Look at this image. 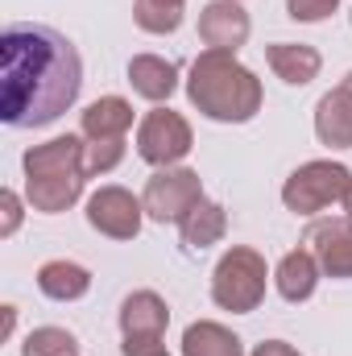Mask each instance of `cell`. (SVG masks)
Segmentation results:
<instances>
[{
	"label": "cell",
	"mask_w": 352,
	"mask_h": 356,
	"mask_svg": "<svg viewBox=\"0 0 352 356\" xmlns=\"http://www.w3.org/2000/svg\"><path fill=\"white\" fill-rule=\"evenodd\" d=\"M336 8H340V0H286V13H290V21H303V25L328 21Z\"/></svg>",
	"instance_id": "cell-24"
},
{
	"label": "cell",
	"mask_w": 352,
	"mask_h": 356,
	"mask_svg": "<svg viewBox=\"0 0 352 356\" xmlns=\"http://www.w3.org/2000/svg\"><path fill=\"white\" fill-rule=\"evenodd\" d=\"M83 175H67V178H25V203L42 216H58L71 211L83 195Z\"/></svg>",
	"instance_id": "cell-18"
},
{
	"label": "cell",
	"mask_w": 352,
	"mask_h": 356,
	"mask_svg": "<svg viewBox=\"0 0 352 356\" xmlns=\"http://www.w3.org/2000/svg\"><path fill=\"white\" fill-rule=\"evenodd\" d=\"M265 63L290 88H307L311 79H319V67H323L319 50L303 46V42H273V46H265Z\"/></svg>",
	"instance_id": "cell-13"
},
{
	"label": "cell",
	"mask_w": 352,
	"mask_h": 356,
	"mask_svg": "<svg viewBox=\"0 0 352 356\" xmlns=\"http://www.w3.org/2000/svg\"><path fill=\"white\" fill-rule=\"evenodd\" d=\"M249 33H253V21L241 8V0H211V4H203V13H199V42L207 50L237 54L249 42Z\"/></svg>",
	"instance_id": "cell-8"
},
{
	"label": "cell",
	"mask_w": 352,
	"mask_h": 356,
	"mask_svg": "<svg viewBox=\"0 0 352 356\" xmlns=\"http://www.w3.org/2000/svg\"><path fill=\"white\" fill-rule=\"evenodd\" d=\"M21 356H79V340L67 327H33L21 344Z\"/></svg>",
	"instance_id": "cell-22"
},
{
	"label": "cell",
	"mask_w": 352,
	"mask_h": 356,
	"mask_svg": "<svg viewBox=\"0 0 352 356\" xmlns=\"http://www.w3.org/2000/svg\"><path fill=\"white\" fill-rule=\"evenodd\" d=\"M129 83H133V91L141 99L162 104L178 88V67L166 63V58H158V54H133L129 58Z\"/></svg>",
	"instance_id": "cell-17"
},
{
	"label": "cell",
	"mask_w": 352,
	"mask_h": 356,
	"mask_svg": "<svg viewBox=\"0 0 352 356\" xmlns=\"http://www.w3.org/2000/svg\"><path fill=\"white\" fill-rule=\"evenodd\" d=\"M265 282H269V269H265L262 253L249 249V245H232L211 269V302L220 311L249 315V311L262 307Z\"/></svg>",
	"instance_id": "cell-3"
},
{
	"label": "cell",
	"mask_w": 352,
	"mask_h": 356,
	"mask_svg": "<svg viewBox=\"0 0 352 356\" xmlns=\"http://www.w3.org/2000/svg\"><path fill=\"white\" fill-rule=\"evenodd\" d=\"M145 203L125 186H99L88 199V224L108 241H137Z\"/></svg>",
	"instance_id": "cell-7"
},
{
	"label": "cell",
	"mask_w": 352,
	"mask_h": 356,
	"mask_svg": "<svg viewBox=\"0 0 352 356\" xmlns=\"http://www.w3.org/2000/svg\"><path fill=\"white\" fill-rule=\"evenodd\" d=\"M182 8H186V0H133V21H137V29L166 38L182 25Z\"/></svg>",
	"instance_id": "cell-21"
},
{
	"label": "cell",
	"mask_w": 352,
	"mask_h": 356,
	"mask_svg": "<svg viewBox=\"0 0 352 356\" xmlns=\"http://www.w3.org/2000/svg\"><path fill=\"white\" fill-rule=\"evenodd\" d=\"M17 327V307H4V336H13Z\"/></svg>",
	"instance_id": "cell-28"
},
{
	"label": "cell",
	"mask_w": 352,
	"mask_h": 356,
	"mask_svg": "<svg viewBox=\"0 0 352 356\" xmlns=\"http://www.w3.org/2000/svg\"><path fill=\"white\" fill-rule=\"evenodd\" d=\"M224 232H228V211H224L216 199H207V195L178 220V236H182V245H186L191 253H203V249L220 245Z\"/></svg>",
	"instance_id": "cell-14"
},
{
	"label": "cell",
	"mask_w": 352,
	"mask_h": 356,
	"mask_svg": "<svg viewBox=\"0 0 352 356\" xmlns=\"http://www.w3.org/2000/svg\"><path fill=\"white\" fill-rule=\"evenodd\" d=\"M25 178H67V175H83V141L79 137H54L46 145H29L21 158ZM88 178V175H83Z\"/></svg>",
	"instance_id": "cell-11"
},
{
	"label": "cell",
	"mask_w": 352,
	"mask_h": 356,
	"mask_svg": "<svg viewBox=\"0 0 352 356\" xmlns=\"http://www.w3.org/2000/svg\"><path fill=\"white\" fill-rule=\"evenodd\" d=\"M83 88V58L67 33L33 21L0 33V120L8 129H46Z\"/></svg>",
	"instance_id": "cell-1"
},
{
	"label": "cell",
	"mask_w": 352,
	"mask_h": 356,
	"mask_svg": "<svg viewBox=\"0 0 352 356\" xmlns=\"http://www.w3.org/2000/svg\"><path fill=\"white\" fill-rule=\"evenodd\" d=\"M195 145V133L186 124V116L175 112V108H154L145 112V120L137 124V158L166 170V166H178Z\"/></svg>",
	"instance_id": "cell-5"
},
{
	"label": "cell",
	"mask_w": 352,
	"mask_h": 356,
	"mask_svg": "<svg viewBox=\"0 0 352 356\" xmlns=\"http://www.w3.org/2000/svg\"><path fill=\"white\" fill-rule=\"evenodd\" d=\"M38 290L50 302H79L91 290V273L79 261L58 257V261H46V266L38 269Z\"/></svg>",
	"instance_id": "cell-19"
},
{
	"label": "cell",
	"mask_w": 352,
	"mask_h": 356,
	"mask_svg": "<svg viewBox=\"0 0 352 356\" xmlns=\"http://www.w3.org/2000/svg\"><path fill=\"white\" fill-rule=\"evenodd\" d=\"M125 162V137L120 141H88L83 145V175L99 178Z\"/></svg>",
	"instance_id": "cell-23"
},
{
	"label": "cell",
	"mask_w": 352,
	"mask_h": 356,
	"mask_svg": "<svg viewBox=\"0 0 352 356\" xmlns=\"http://www.w3.org/2000/svg\"><path fill=\"white\" fill-rule=\"evenodd\" d=\"M186 99L220 124H249L262 112V79L228 50H203L191 63L186 75Z\"/></svg>",
	"instance_id": "cell-2"
},
{
	"label": "cell",
	"mask_w": 352,
	"mask_h": 356,
	"mask_svg": "<svg viewBox=\"0 0 352 356\" xmlns=\"http://www.w3.org/2000/svg\"><path fill=\"white\" fill-rule=\"evenodd\" d=\"M319 273L323 269L311 257V249H290L273 269V286H278V294L286 302H307L315 294V286H319Z\"/></svg>",
	"instance_id": "cell-16"
},
{
	"label": "cell",
	"mask_w": 352,
	"mask_h": 356,
	"mask_svg": "<svg viewBox=\"0 0 352 356\" xmlns=\"http://www.w3.org/2000/svg\"><path fill=\"white\" fill-rule=\"evenodd\" d=\"M120 356H170L166 336H141V340H125Z\"/></svg>",
	"instance_id": "cell-26"
},
{
	"label": "cell",
	"mask_w": 352,
	"mask_h": 356,
	"mask_svg": "<svg viewBox=\"0 0 352 356\" xmlns=\"http://www.w3.org/2000/svg\"><path fill=\"white\" fill-rule=\"evenodd\" d=\"M315 137L328 149H352V71L315 104Z\"/></svg>",
	"instance_id": "cell-10"
},
{
	"label": "cell",
	"mask_w": 352,
	"mask_h": 356,
	"mask_svg": "<svg viewBox=\"0 0 352 356\" xmlns=\"http://www.w3.org/2000/svg\"><path fill=\"white\" fill-rule=\"evenodd\" d=\"M344 220L352 224V186H349V195H344Z\"/></svg>",
	"instance_id": "cell-29"
},
{
	"label": "cell",
	"mask_w": 352,
	"mask_h": 356,
	"mask_svg": "<svg viewBox=\"0 0 352 356\" xmlns=\"http://www.w3.org/2000/svg\"><path fill=\"white\" fill-rule=\"evenodd\" d=\"M303 245L328 277H352V224L349 220H319L307 228Z\"/></svg>",
	"instance_id": "cell-9"
},
{
	"label": "cell",
	"mask_w": 352,
	"mask_h": 356,
	"mask_svg": "<svg viewBox=\"0 0 352 356\" xmlns=\"http://www.w3.org/2000/svg\"><path fill=\"white\" fill-rule=\"evenodd\" d=\"M249 356H298V353H294L286 340H265V344H257Z\"/></svg>",
	"instance_id": "cell-27"
},
{
	"label": "cell",
	"mask_w": 352,
	"mask_h": 356,
	"mask_svg": "<svg viewBox=\"0 0 352 356\" xmlns=\"http://www.w3.org/2000/svg\"><path fill=\"white\" fill-rule=\"evenodd\" d=\"M0 211H4V220H0V236H13L17 224H21V195L4 186V191H0Z\"/></svg>",
	"instance_id": "cell-25"
},
{
	"label": "cell",
	"mask_w": 352,
	"mask_h": 356,
	"mask_svg": "<svg viewBox=\"0 0 352 356\" xmlns=\"http://www.w3.org/2000/svg\"><path fill=\"white\" fill-rule=\"evenodd\" d=\"M352 186V170L340 162H303L282 186V203L294 216H319L332 203H344Z\"/></svg>",
	"instance_id": "cell-4"
},
{
	"label": "cell",
	"mask_w": 352,
	"mask_h": 356,
	"mask_svg": "<svg viewBox=\"0 0 352 356\" xmlns=\"http://www.w3.org/2000/svg\"><path fill=\"white\" fill-rule=\"evenodd\" d=\"M170 327V307L162 294L154 290H133L120 302V336L125 340H141V336H166Z\"/></svg>",
	"instance_id": "cell-12"
},
{
	"label": "cell",
	"mask_w": 352,
	"mask_h": 356,
	"mask_svg": "<svg viewBox=\"0 0 352 356\" xmlns=\"http://www.w3.org/2000/svg\"><path fill=\"white\" fill-rule=\"evenodd\" d=\"M182 356H245V344L232 327L216 319H199L182 332Z\"/></svg>",
	"instance_id": "cell-20"
},
{
	"label": "cell",
	"mask_w": 352,
	"mask_h": 356,
	"mask_svg": "<svg viewBox=\"0 0 352 356\" xmlns=\"http://www.w3.org/2000/svg\"><path fill=\"white\" fill-rule=\"evenodd\" d=\"M203 199V182L195 170L186 166H166V170H154L145 191H141V203H145V216L154 224H178L195 203Z\"/></svg>",
	"instance_id": "cell-6"
},
{
	"label": "cell",
	"mask_w": 352,
	"mask_h": 356,
	"mask_svg": "<svg viewBox=\"0 0 352 356\" xmlns=\"http://www.w3.org/2000/svg\"><path fill=\"white\" fill-rule=\"evenodd\" d=\"M79 129H83L88 141H120L133 129V104L120 99V95H99L95 104L83 108Z\"/></svg>",
	"instance_id": "cell-15"
}]
</instances>
